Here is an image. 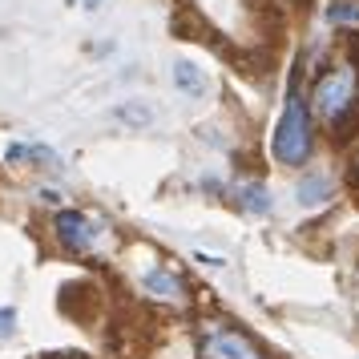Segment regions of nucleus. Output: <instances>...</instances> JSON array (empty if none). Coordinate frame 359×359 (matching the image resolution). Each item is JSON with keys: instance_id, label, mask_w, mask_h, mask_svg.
I'll return each mask as SVG.
<instances>
[{"instance_id": "obj_1", "label": "nucleus", "mask_w": 359, "mask_h": 359, "mask_svg": "<svg viewBox=\"0 0 359 359\" xmlns=\"http://www.w3.org/2000/svg\"><path fill=\"white\" fill-rule=\"evenodd\" d=\"M311 154V117H307V101L299 97V89L291 85L283 117L275 126V158L283 165H303Z\"/></svg>"}, {"instance_id": "obj_11", "label": "nucleus", "mask_w": 359, "mask_h": 359, "mask_svg": "<svg viewBox=\"0 0 359 359\" xmlns=\"http://www.w3.org/2000/svg\"><path fill=\"white\" fill-rule=\"evenodd\" d=\"M17 331V311L13 307H0V339H8Z\"/></svg>"}, {"instance_id": "obj_5", "label": "nucleus", "mask_w": 359, "mask_h": 359, "mask_svg": "<svg viewBox=\"0 0 359 359\" xmlns=\"http://www.w3.org/2000/svg\"><path fill=\"white\" fill-rule=\"evenodd\" d=\"M142 291L154 294V299H162V303H186V287H182V278L174 271H165V266H154L142 275Z\"/></svg>"}, {"instance_id": "obj_6", "label": "nucleus", "mask_w": 359, "mask_h": 359, "mask_svg": "<svg viewBox=\"0 0 359 359\" xmlns=\"http://www.w3.org/2000/svg\"><path fill=\"white\" fill-rule=\"evenodd\" d=\"M234 202L246 214H271V194H266V186H259V182H238L234 186Z\"/></svg>"}, {"instance_id": "obj_13", "label": "nucleus", "mask_w": 359, "mask_h": 359, "mask_svg": "<svg viewBox=\"0 0 359 359\" xmlns=\"http://www.w3.org/2000/svg\"><path fill=\"white\" fill-rule=\"evenodd\" d=\"M85 8H89V13H93V8H101V0H85Z\"/></svg>"}, {"instance_id": "obj_7", "label": "nucleus", "mask_w": 359, "mask_h": 359, "mask_svg": "<svg viewBox=\"0 0 359 359\" xmlns=\"http://www.w3.org/2000/svg\"><path fill=\"white\" fill-rule=\"evenodd\" d=\"M294 198H299V206H323L331 198V178L327 174H307L294 186Z\"/></svg>"}, {"instance_id": "obj_8", "label": "nucleus", "mask_w": 359, "mask_h": 359, "mask_svg": "<svg viewBox=\"0 0 359 359\" xmlns=\"http://www.w3.org/2000/svg\"><path fill=\"white\" fill-rule=\"evenodd\" d=\"M174 89L186 93V97H206V77H202V69L190 65V61H178V65H174Z\"/></svg>"}, {"instance_id": "obj_9", "label": "nucleus", "mask_w": 359, "mask_h": 359, "mask_svg": "<svg viewBox=\"0 0 359 359\" xmlns=\"http://www.w3.org/2000/svg\"><path fill=\"white\" fill-rule=\"evenodd\" d=\"M327 20L339 29H359V0H331L327 4Z\"/></svg>"}, {"instance_id": "obj_10", "label": "nucleus", "mask_w": 359, "mask_h": 359, "mask_svg": "<svg viewBox=\"0 0 359 359\" xmlns=\"http://www.w3.org/2000/svg\"><path fill=\"white\" fill-rule=\"evenodd\" d=\"M114 117L117 121H130V126H149L154 121V109H146V105H117Z\"/></svg>"}, {"instance_id": "obj_2", "label": "nucleus", "mask_w": 359, "mask_h": 359, "mask_svg": "<svg viewBox=\"0 0 359 359\" xmlns=\"http://www.w3.org/2000/svg\"><path fill=\"white\" fill-rule=\"evenodd\" d=\"M351 101H355V69L351 65H335L327 77H319L311 105H315V114L323 117V121L335 126V121L351 109Z\"/></svg>"}, {"instance_id": "obj_3", "label": "nucleus", "mask_w": 359, "mask_h": 359, "mask_svg": "<svg viewBox=\"0 0 359 359\" xmlns=\"http://www.w3.org/2000/svg\"><path fill=\"white\" fill-rule=\"evenodd\" d=\"M202 355L206 359H262V351L238 331H210L202 339Z\"/></svg>"}, {"instance_id": "obj_4", "label": "nucleus", "mask_w": 359, "mask_h": 359, "mask_svg": "<svg viewBox=\"0 0 359 359\" xmlns=\"http://www.w3.org/2000/svg\"><path fill=\"white\" fill-rule=\"evenodd\" d=\"M53 230H57L61 246H69V250H89L93 238H97L93 222H89L81 210H61L57 218H53Z\"/></svg>"}, {"instance_id": "obj_12", "label": "nucleus", "mask_w": 359, "mask_h": 359, "mask_svg": "<svg viewBox=\"0 0 359 359\" xmlns=\"http://www.w3.org/2000/svg\"><path fill=\"white\" fill-rule=\"evenodd\" d=\"M198 262H210V266H222V259H218V255H206V250H198Z\"/></svg>"}]
</instances>
